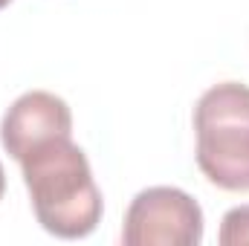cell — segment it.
I'll list each match as a JSON object with an SVG mask.
<instances>
[{"label": "cell", "instance_id": "1", "mask_svg": "<svg viewBox=\"0 0 249 246\" xmlns=\"http://www.w3.org/2000/svg\"><path fill=\"white\" fill-rule=\"evenodd\" d=\"M20 171L32 211L50 235L78 241L96 232L105 209L102 191L72 136H55L35 145L20 159Z\"/></svg>", "mask_w": 249, "mask_h": 246}, {"label": "cell", "instance_id": "2", "mask_svg": "<svg viewBox=\"0 0 249 246\" xmlns=\"http://www.w3.org/2000/svg\"><path fill=\"white\" fill-rule=\"evenodd\" d=\"M197 165L223 191H249V87L223 81L194 107Z\"/></svg>", "mask_w": 249, "mask_h": 246}, {"label": "cell", "instance_id": "3", "mask_svg": "<svg viewBox=\"0 0 249 246\" xmlns=\"http://www.w3.org/2000/svg\"><path fill=\"white\" fill-rule=\"evenodd\" d=\"M122 241L127 246H197L203 241V209L183 188H145L124 211Z\"/></svg>", "mask_w": 249, "mask_h": 246}, {"label": "cell", "instance_id": "4", "mask_svg": "<svg viewBox=\"0 0 249 246\" xmlns=\"http://www.w3.org/2000/svg\"><path fill=\"white\" fill-rule=\"evenodd\" d=\"M55 136H72V113L64 99L47 90H32L15 99L0 122V142L18 162L35 145Z\"/></svg>", "mask_w": 249, "mask_h": 246}, {"label": "cell", "instance_id": "5", "mask_svg": "<svg viewBox=\"0 0 249 246\" xmlns=\"http://www.w3.org/2000/svg\"><path fill=\"white\" fill-rule=\"evenodd\" d=\"M217 241L223 246H244L249 244V206H235L223 214Z\"/></svg>", "mask_w": 249, "mask_h": 246}, {"label": "cell", "instance_id": "6", "mask_svg": "<svg viewBox=\"0 0 249 246\" xmlns=\"http://www.w3.org/2000/svg\"><path fill=\"white\" fill-rule=\"evenodd\" d=\"M3 191H6V171H3V162H0V200H3Z\"/></svg>", "mask_w": 249, "mask_h": 246}, {"label": "cell", "instance_id": "7", "mask_svg": "<svg viewBox=\"0 0 249 246\" xmlns=\"http://www.w3.org/2000/svg\"><path fill=\"white\" fill-rule=\"evenodd\" d=\"M9 3H12V0H0V9H6V6H9Z\"/></svg>", "mask_w": 249, "mask_h": 246}]
</instances>
